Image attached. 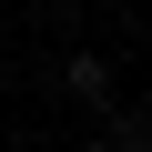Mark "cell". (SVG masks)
<instances>
[{
	"instance_id": "1",
	"label": "cell",
	"mask_w": 152,
	"mask_h": 152,
	"mask_svg": "<svg viewBox=\"0 0 152 152\" xmlns=\"http://www.w3.org/2000/svg\"><path fill=\"white\" fill-rule=\"evenodd\" d=\"M61 91L91 102V112H112V61H102V51H71V61H61Z\"/></svg>"
}]
</instances>
